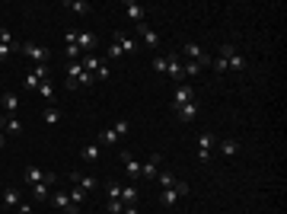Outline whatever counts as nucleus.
Listing matches in <instances>:
<instances>
[{
  "instance_id": "nucleus-6",
  "label": "nucleus",
  "mask_w": 287,
  "mask_h": 214,
  "mask_svg": "<svg viewBox=\"0 0 287 214\" xmlns=\"http://www.w3.org/2000/svg\"><path fill=\"white\" fill-rule=\"evenodd\" d=\"M19 51H23V55L29 58V61H36V64H45L48 58H51V51H48V48H42V45H36V42H26Z\"/></svg>"
},
{
  "instance_id": "nucleus-42",
  "label": "nucleus",
  "mask_w": 287,
  "mask_h": 214,
  "mask_svg": "<svg viewBox=\"0 0 287 214\" xmlns=\"http://www.w3.org/2000/svg\"><path fill=\"white\" fill-rule=\"evenodd\" d=\"M64 42H67V45H77V29H67V32H64Z\"/></svg>"
},
{
  "instance_id": "nucleus-32",
  "label": "nucleus",
  "mask_w": 287,
  "mask_h": 214,
  "mask_svg": "<svg viewBox=\"0 0 287 214\" xmlns=\"http://www.w3.org/2000/svg\"><path fill=\"white\" fill-rule=\"evenodd\" d=\"M99 144H118V135H115V128L102 131V135H99Z\"/></svg>"
},
{
  "instance_id": "nucleus-47",
  "label": "nucleus",
  "mask_w": 287,
  "mask_h": 214,
  "mask_svg": "<svg viewBox=\"0 0 287 214\" xmlns=\"http://www.w3.org/2000/svg\"><path fill=\"white\" fill-rule=\"evenodd\" d=\"M0 131H3V118H0Z\"/></svg>"
},
{
  "instance_id": "nucleus-34",
  "label": "nucleus",
  "mask_w": 287,
  "mask_h": 214,
  "mask_svg": "<svg viewBox=\"0 0 287 214\" xmlns=\"http://www.w3.org/2000/svg\"><path fill=\"white\" fill-rule=\"evenodd\" d=\"M0 45H16L13 32H10V29H3V26H0Z\"/></svg>"
},
{
  "instance_id": "nucleus-46",
  "label": "nucleus",
  "mask_w": 287,
  "mask_h": 214,
  "mask_svg": "<svg viewBox=\"0 0 287 214\" xmlns=\"http://www.w3.org/2000/svg\"><path fill=\"white\" fill-rule=\"evenodd\" d=\"M3 147H6V138H3V131H0V150H3Z\"/></svg>"
},
{
  "instance_id": "nucleus-25",
  "label": "nucleus",
  "mask_w": 287,
  "mask_h": 214,
  "mask_svg": "<svg viewBox=\"0 0 287 214\" xmlns=\"http://www.w3.org/2000/svg\"><path fill=\"white\" fill-rule=\"evenodd\" d=\"M243 68H246V58L239 55V51H236V55H230V58H227V71H243Z\"/></svg>"
},
{
  "instance_id": "nucleus-9",
  "label": "nucleus",
  "mask_w": 287,
  "mask_h": 214,
  "mask_svg": "<svg viewBox=\"0 0 287 214\" xmlns=\"http://www.w3.org/2000/svg\"><path fill=\"white\" fill-rule=\"evenodd\" d=\"M118 160H121V163H125L128 176L141 179V163H138V160H134V153H131V150H121V153H118Z\"/></svg>"
},
{
  "instance_id": "nucleus-33",
  "label": "nucleus",
  "mask_w": 287,
  "mask_h": 214,
  "mask_svg": "<svg viewBox=\"0 0 287 214\" xmlns=\"http://www.w3.org/2000/svg\"><path fill=\"white\" fill-rule=\"evenodd\" d=\"M125 208H128V205L121 202V198H108V211H112V214H121Z\"/></svg>"
},
{
  "instance_id": "nucleus-24",
  "label": "nucleus",
  "mask_w": 287,
  "mask_h": 214,
  "mask_svg": "<svg viewBox=\"0 0 287 214\" xmlns=\"http://www.w3.org/2000/svg\"><path fill=\"white\" fill-rule=\"evenodd\" d=\"M38 96L48 99V103H54V86H51V80H42V83H38Z\"/></svg>"
},
{
  "instance_id": "nucleus-13",
  "label": "nucleus",
  "mask_w": 287,
  "mask_h": 214,
  "mask_svg": "<svg viewBox=\"0 0 287 214\" xmlns=\"http://www.w3.org/2000/svg\"><path fill=\"white\" fill-rule=\"evenodd\" d=\"M0 103H3V112H6V115H16V112H19V96L13 90H6L3 96H0Z\"/></svg>"
},
{
  "instance_id": "nucleus-16",
  "label": "nucleus",
  "mask_w": 287,
  "mask_h": 214,
  "mask_svg": "<svg viewBox=\"0 0 287 214\" xmlns=\"http://www.w3.org/2000/svg\"><path fill=\"white\" fill-rule=\"evenodd\" d=\"M125 13H128V19H134V23H144V6L138 3V0H125Z\"/></svg>"
},
{
  "instance_id": "nucleus-45",
  "label": "nucleus",
  "mask_w": 287,
  "mask_h": 214,
  "mask_svg": "<svg viewBox=\"0 0 287 214\" xmlns=\"http://www.w3.org/2000/svg\"><path fill=\"white\" fill-rule=\"evenodd\" d=\"M121 214H141V211H138V208H134V205H128V208H125V211H121Z\"/></svg>"
},
{
  "instance_id": "nucleus-40",
  "label": "nucleus",
  "mask_w": 287,
  "mask_h": 214,
  "mask_svg": "<svg viewBox=\"0 0 287 214\" xmlns=\"http://www.w3.org/2000/svg\"><path fill=\"white\" fill-rule=\"evenodd\" d=\"M93 77H96V80H108V77H112V71H108L106 64H99V71H96Z\"/></svg>"
},
{
  "instance_id": "nucleus-22",
  "label": "nucleus",
  "mask_w": 287,
  "mask_h": 214,
  "mask_svg": "<svg viewBox=\"0 0 287 214\" xmlns=\"http://www.w3.org/2000/svg\"><path fill=\"white\" fill-rule=\"evenodd\" d=\"M67 10H73V13H77V16H86V13H90L93 6L86 3V0H67Z\"/></svg>"
},
{
  "instance_id": "nucleus-39",
  "label": "nucleus",
  "mask_w": 287,
  "mask_h": 214,
  "mask_svg": "<svg viewBox=\"0 0 287 214\" xmlns=\"http://www.w3.org/2000/svg\"><path fill=\"white\" fill-rule=\"evenodd\" d=\"M230 55H236V45L223 42V45H220V58H230Z\"/></svg>"
},
{
  "instance_id": "nucleus-38",
  "label": "nucleus",
  "mask_w": 287,
  "mask_h": 214,
  "mask_svg": "<svg viewBox=\"0 0 287 214\" xmlns=\"http://www.w3.org/2000/svg\"><path fill=\"white\" fill-rule=\"evenodd\" d=\"M106 192H108V198H121V185H118V182H108Z\"/></svg>"
},
{
  "instance_id": "nucleus-30",
  "label": "nucleus",
  "mask_w": 287,
  "mask_h": 214,
  "mask_svg": "<svg viewBox=\"0 0 287 214\" xmlns=\"http://www.w3.org/2000/svg\"><path fill=\"white\" fill-rule=\"evenodd\" d=\"M156 182H160L163 189H173V185H176V179H173V173H156Z\"/></svg>"
},
{
  "instance_id": "nucleus-20",
  "label": "nucleus",
  "mask_w": 287,
  "mask_h": 214,
  "mask_svg": "<svg viewBox=\"0 0 287 214\" xmlns=\"http://www.w3.org/2000/svg\"><path fill=\"white\" fill-rule=\"evenodd\" d=\"M3 205H6V208H19V205H23L19 189H3Z\"/></svg>"
},
{
  "instance_id": "nucleus-36",
  "label": "nucleus",
  "mask_w": 287,
  "mask_h": 214,
  "mask_svg": "<svg viewBox=\"0 0 287 214\" xmlns=\"http://www.w3.org/2000/svg\"><path fill=\"white\" fill-rule=\"evenodd\" d=\"M71 202H73V205H77V208H80V205L86 202V192H83V189H73V192H71Z\"/></svg>"
},
{
  "instance_id": "nucleus-18",
  "label": "nucleus",
  "mask_w": 287,
  "mask_h": 214,
  "mask_svg": "<svg viewBox=\"0 0 287 214\" xmlns=\"http://www.w3.org/2000/svg\"><path fill=\"white\" fill-rule=\"evenodd\" d=\"M77 48L80 51H93L96 48V36L93 32H77Z\"/></svg>"
},
{
  "instance_id": "nucleus-26",
  "label": "nucleus",
  "mask_w": 287,
  "mask_h": 214,
  "mask_svg": "<svg viewBox=\"0 0 287 214\" xmlns=\"http://www.w3.org/2000/svg\"><path fill=\"white\" fill-rule=\"evenodd\" d=\"M121 202L134 205V202H138V189H134V185H128V189H125V185H121Z\"/></svg>"
},
{
  "instance_id": "nucleus-28",
  "label": "nucleus",
  "mask_w": 287,
  "mask_h": 214,
  "mask_svg": "<svg viewBox=\"0 0 287 214\" xmlns=\"http://www.w3.org/2000/svg\"><path fill=\"white\" fill-rule=\"evenodd\" d=\"M42 118H45V125H58V122H61V112H58V109H54V106H48V109H45V115H42Z\"/></svg>"
},
{
  "instance_id": "nucleus-27",
  "label": "nucleus",
  "mask_w": 287,
  "mask_h": 214,
  "mask_svg": "<svg viewBox=\"0 0 287 214\" xmlns=\"http://www.w3.org/2000/svg\"><path fill=\"white\" fill-rule=\"evenodd\" d=\"M3 128L10 131V135H19L23 131V125H19V118L16 115H6V122H3Z\"/></svg>"
},
{
  "instance_id": "nucleus-37",
  "label": "nucleus",
  "mask_w": 287,
  "mask_h": 214,
  "mask_svg": "<svg viewBox=\"0 0 287 214\" xmlns=\"http://www.w3.org/2000/svg\"><path fill=\"white\" fill-rule=\"evenodd\" d=\"M115 135H118V138L128 135V118H118V122H115Z\"/></svg>"
},
{
  "instance_id": "nucleus-5",
  "label": "nucleus",
  "mask_w": 287,
  "mask_h": 214,
  "mask_svg": "<svg viewBox=\"0 0 287 214\" xmlns=\"http://www.w3.org/2000/svg\"><path fill=\"white\" fill-rule=\"evenodd\" d=\"M26 182H29V185H38V182L54 185V182H58V176H54V173L38 170V166H26Z\"/></svg>"
},
{
  "instance_id": "nucleus-21",
  "label": "nucleus",
  "mask_w": 287,
  "mask_h": 214,
  "mask_svg": "<svg viewBox=\"0 0 287 214\" xmlns=\"http://www.w3.org/2000/svg\"><path fill=\"white\" fill-rule=\"evenodd\" d=\"M48 189H51V185H48V182L29 185V192H32V198H36V202H48Z\"/></svg>"
},
{
  "instance_id": "nucleus-2",
  "label": "nucleus",
  "mask_w": 287,
  "mask_h": 214,
  "mask_svg": "<svg viewBox=\"0 0 287 214\" xmlns=\"http://www.w3.org/2000/svg\"><path fill=\"white\" fill-rule=\"evenodd\" d=\"M217 141H220V138H217L214 131L198 135V160H201V163H211V153H214V144Z\"/></svg>"
},
{
  "instance_id": "nucleus-8",
  "label": "nucleus",
  "mask_w": 287,
  "mask_h": 214,
  "mask_svg": "<svg viewBox=\"0 0 287 214\" xmlns=\"http://www.w3.org/2000/svg\"><path fill=\"white\" fill-rule=\"evenodd\" d=\"M42 80H48V68H45V64H38L32 73H26L23 86H26V90H38V83H42Z\"/></svg>"
},
{
  "instance_id": "nucleus-29",
  "label": "nucleus",
  "mask_w": 287,
  "mask_h": 214,
  "mask_svg": "<svg viewBox=\"0 0 287 214\" xmlns=\"http://www.w3.org/2000/svg\"><path fill=\"white\" fill-rule=\"evenodd\" d=\"M80 64H83V68L90 71V73H96V71H99V58H96V55H86V58H80Z\"/></svg>"
},
{
  "instance_id": "nucleus-44",
  "label": "nucleus",
  "mask_w": 287,
  "mask_h": 214,
  "mask_svg": "<svg viewBox=\"0 0 287 214\" xmlns=\"http://www.w3.org/2000/svg\"><path fill=\"white\" fill-rule=\"evenodd\" d=\"M108 58H121V48H118V45H108Z\"/></svg>"
},
{
  "instance_id": "nucleus-7",
  "label": "nucleus",
  "mask_w": 287,
  "mask_h": 214,
  "mask_svg": "<svg viewBox=\"0 0 287 214\" xmlns=\"http://www.w3.org/2000/svg\"><path fill=\"white\" fill-rule=\"evenodd\" d=\"M51 202H54V208H61L64 214H80V208L71 202V195H67V192H54V195H51Z\"/></svg>"
},
{
  "instance_id": "nucleus-1",
  "label": "nucleus",
  "mask_w": 287,
  "mask_h": 214,
  "mask_svg": "<svg viewBox=\"0 0 287 214\" xmlns=\"http://www.w3.org/2000/svg\"><path fill=\"white\" fill-rule=\"evenodd\" d=\"M93 80H96V77H93V73L86 71L80 61H71V68H67V86H71V90H77V83H80V86H90Z\"/></svg>"
},
{
  "instance_id": "nucleus-31",
  "label": "nucleus",
  "mask_w": 287,
  "mask_h": 214,
  "mask_svg": "<svg viewBox=\"0 0 287 214\" xmlns=\"http://www.w3.org/2000/svg\"><path fill=\"white\" fill-rule=\"evenodd\" d=\"M19 48H23V45H19V42H16V45H0V61H6V58H10V55H16Z\"/></svg>"
},
{
  "instance_id": "nucleus-35",
  "label": "nucleus",
  "mask_w": 287,
  "mask_h": 214,
  "mask_svg": "<svg viewBox=\"0 0 287 214\" xmlns=\"http://www.w3.org/2000/svg\"><path fill=\"white\" fill-rule=\"evenodd\" d=\"M64 58H67V61H80V48H77V45H67V48H64Z\"/></svg>"
},
{
  "instance_id": "nucleus-3",
  "label": "nucleus",
  "mask_w": 287,
  "mask_h": 214,
  "mask_svg": "<svg viewBox=\"0 0 287 214\" xmlns=\"http://www.w3.org/2000/svg\"><path fill=\"white\" fill-rule=\"evenodd\" d=\"M112 45H118L121 55H134V51H141V42H138V38H131L128 32H121V29L112 32Z\"/></svg>"
},
{
  "instance_id": "nucleus-17",
  "label": "nucleus",
  "mask_w": 287,
  "mask_h": 214,
  "mask_svg": "<svg viewBox=\"0 0 287 214\" xmlns=\"http://www.w3.org/2000/svg\"><path fill=\"white\" fill-rule=\"evenodd\" d=\"M176 115H179V122H191V118L198 115V99H191V103L179 106V109H176Z\"/></svg>"
},
{
  "instance_id": "nucleus-4",
  "label": "nucleus",
  "mask_w": 287,
  "mask_h": 214,
  "mask_svg": "<svg viewBox=\"0 0 287 214\" xmlns=\"http://www.w3.org/2000/svg\"><path fill=\"white\" fill-rule=\"evenodd\" d=\"M188 192H191V189H188L185 182H176L173 189H163V192H160V205H163V208H173V205L179 202L182 195H188Z\"/></svg>"
},
{
  "instance_id": "nucleus-12",
  "label": "nucleus",
  "mask_w": 287,
  "mask_h": 214,
  "mask_svg": "<svg viewBox=\"0 0 287 214\" xmlns=\"http://www.w3.org/2000/svg\"><path fill=\"white\" fill-rule=\"evenodd\" d=\"M166 73H169L173 80H182V77H185V71H182L179 55H166Z\"/></svg>"
},
{
  "instance_id": "nucleus-23",
  "label": "nucleus",
  "mask_w": 287,
  "mask_h": 214,
  "mask_svg": "<svg viewBox=\"0 0 287 214\" xmlns=\"http://www.w3.org/2000/svg\"><path fill=\"white\" fill-rule=\"evenodd\" d=\"M220 153H223V157H236V153H239V144L236 141H230V138H223V141H220Z\"/></svg>"
},
{
  "instance_id": "nucleus-15",
  "label": "nucleus",
  "mask_w": 287,
  "mask_h": 214,
  "mask_svg": "<svg viewBox=\"0 0 287 214\" xmlns=\"http://www.w3.org/2000/svg\"><path fill=\"white\" fill-rule=\"evenodd\" d=\"M191 99H195V90H191V86H179V90H176V96H173V109L191 103Z\"/></svg>"
},
{
  "instance_id": "nucleus-11",
  "label": "nucleus",
  "mask_w": 287,
  "mask_h": 214,
  "mask_svg": "<svg viewBox=\"0 0 287 214\" xmlns=\"http://www.w3.org/2000/svg\"><path fill=\"white\" fill-rule=\"evenodd\" d=\"M138 36H141V42L147 45V48H156V45H160V36H156L147 23H138Z\"/></svg>"
},
{
  "instance_id": "nucleus-41",
  "label": "nucleus",
  "mask_w": 287,
  "mask_h": 214,
  "mask_svg": "<svg viewBox=\"0 0 287 214\" xmlns=\"http://www.w3.org/2000/svg\"><path fill=\"white\" fill-rule=\"evenodd\" d=\"M153 71L166 73V55H163V58H153Z\"/></svg>"
},
{
  "instance_id": "nucleus-14",
  "label": "nucleus",
  "mask_w": 287,
  "mask_h": 214,
  "mask_svg": "<svg viewBox=\"0 0 287 214\" xmlns=\"http://www.w3.org/2000/svg\"><path fill=\"white\" fill-rule=\"evenodd\" d=\"M160 163H163L160 153H153L147 163H141V179H153V176H156V166H160Z\"/></svg>"
},
{
  "instance_id": "nucleus-10",
  "label": "nucleus",
  "mask_w": 287,
  "mask_h": 214,
  "mask_svg": "<svg viewBox=\"0 0 287 214\" xmlns=\"http://www.w3.org/2000/svg\"><path fill=\"white\" fill-rule=\"evenodd\" d=\"M71 182H73V185H80L83 192L99 189V179H96V176H86V173H71Z\"/></svg>"
},
{
  "instance_id": "nucleus-19",
  "label": "nucleus",
  "mask_w": 287,
  "mask_h": 214,
  "mask_svg": "<svg viewBox=\"0 0 287 214\" xmlns=\"http://www.w3.org/2000/svg\"><path fill=\"white\" fill-rule=\"evenodd\" d=\"M80 157H83L86 163H96V160L102 157V144H86L83 150H80Z\"/></svg>"
},
{
  "instance_id": "nucleus-43",
  "label": "nucleus",
  "mask_w": 287,
  "mask_h": 214,
  "mask_svg": "<svg viewBox=\"0 0 287 214\" xmlns=\"http://www.w3.org/2000/svg\"><path fill=\"white\" fill-rule=\"evenodd\" d=\"M32 211H36V208H32V202H23V205L16 208V214H32Z\"/></svg>"
}]
</instances>
